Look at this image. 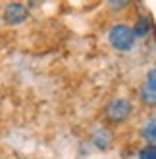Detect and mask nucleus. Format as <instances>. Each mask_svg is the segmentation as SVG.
I'll return each instance as SVG.
<instances>
[{
  "mask_svg": "<svg viewBox=\"0 0 156 159\" xmlns=\"http://www.w3.org/2000/svg\"><path fill=\"white\" fill-rule=\"evenodd\" d=\"M108 40H110V44H112L116 50H121V52L131 50L133 44H135L133 31L127 25H114L112 29H110V33H108Z\"/></svg>",
  "mask_w": 156,
  "mask_h": 159,
  "instance_id": "1",
  "label": "nucleus"
},
{
  "mask_svg": "<svg viewBox=\"0 0 156 159\" xmlns=\"http://www.w3.org/2000/svg\"><path fill=\"white\" fill-rule=\"evenodd\" d=\"M139 159H156V142H154V144H149V146H144V148H141Z\"/></svg>",
  "mask_w": 156,
  "mask_h": 159,
  "instance_id": "8",
  "label": "nucleus"
},
{
  "mask_svg": "<svg viewBox=\"0 0 156 159\" xmlns=\"http://www.w3.org/2000/svg\"><path fill=\"white\" fill-rule=\"evenodd\" d=\"M127 4H129V2H125V0H121V2H108V6L112 8V10H116V8H118V10H121V8H125Z\"/></svg>",
  "mask_w": 156,
  "mask_h": 159,
  "instance_id": "9",
  "label": "nucleus"
},
{
  "mask_svg": "<svg viewBox=\"0 0 156 159\" xmlns=\"http://www.w3.org/2000/svg\"><path fill=\"white\" fill-rule=\"evenodd\" d=\"M131 31H133V37H135V39H143V37H147L149 33H150V19H149L147 16H141V17L137 19L135 27H133Z\"/></svg>",
  "mask_w": 156,
  "mask_h": 159,
  "instance_id": "6",
  "label": "nucleus"
},
{
  "mask_svg": "<svg viewBox=\"0 0 156 159\" xmlns=\"http://www.w3.org/2000/svg\"><path fill=\"white\" fill-rule=\"evenodd\" d=\"M106 119L110 123H124L131 115V104L125 98H114L106 106Z\"/></svg>",
  "mask_w": 156,
  "mask_h": 159,
  "instance_id": "2",
  "label": "nucleus"
},
{
  "mask_svg": "<svg viewBox=\"0 0 156 159\" xmlns=\"http://www.w3.org/2000/svg\"><path fill=\"white\" fill-rule=\"evenodd\" d=\"M141 134H143V138H147V140H156V117L149 119L147 123L143 125Z\"/></svg>",
  "mask_w": 156,
  "mask_h": 159,
  "instance_id": "7",
  "label": "nucleus"
},
{
  "mask_svg": "<svg viewBox=\"0 0 156 159\" xmlns=\"http://www.w3.org/2000/svg\"><path fill=\"white\" fill-rule=\"evenodd\" d=\"M139 94L147 106H156V67L147 73V83H144Z\"/></svg>",
  "mask_w": 156,
  "mask_h": 159,
  "instance_id": "4",
  "label": "nucleus"
},
{
  "mask_svg": "<svg viewBox=\"0 0 156 159\" xmlns=\"http://www.w3.org/2000/svg\"><path fill=\"white\" fill-rule=\"evenodd\" d=\"M93 142H95V146L98 150H108V148L112 146V142H114V136L108 129H98L95 132V136H93Z\"/></svg>",
  "mask_w": 156,
  "mask_h": 159,
  "instance_id": "5",
  "label": "nucleus"
},
{
  "mask_svg": "<svg viewBox=\"0 0 156 159\" xmlns=\"http://www.w3.org/2000/svg\"><path fill=\"white\" fill-rule=\"evenodd\" d=\"M27 17H29L27 6L19 4V2H12L4 8V21L8 25H19L23 21H27Z\"/></svg>",
  "mask_w": 156,
  "mask_h": 159,
  "instance_id": "3",
  "label": "nucleus"
}]
</instances>
